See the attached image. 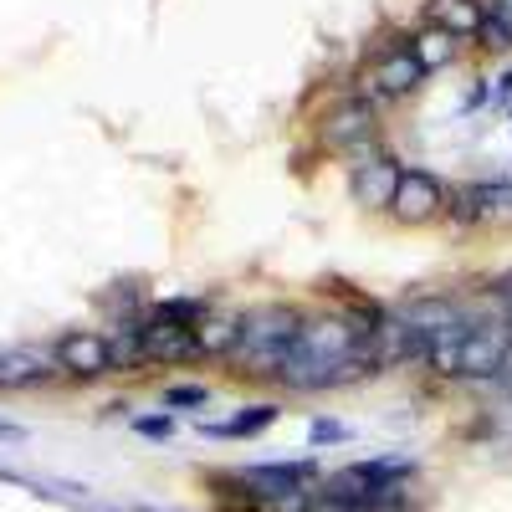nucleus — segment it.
<instances>
[{
  "instance_id": "obj_1",
  "label": "nucleus",
  "mask_w": 512,
  "mask_h": 512,
  "mask_svg": "<svg viewBox=\"0 0 512 512\" xmlns=\"http://www.w3.org/2000/svg\"><path fill=\"white\" fill-rule=\"evenodd\" d=\"M303 313L308 308L287 303V297H272V303L246 308L236 354L226 359V369L236 379H251V384H277V374L287 364V349L297 344V333H303Z\"/></svg>"
},
{
  "instance_id": "obj_2",
  "label": "nucleus",
  "mask_w": 512,
  "mask_h": 512,
  "mask_svg": "<svg viewBox=\"0 0 512 512\" xmlns=\"http://www.w3.org/2000/svg\"><path fill=\"white\" fill-rule=\"evenodd\" d=\"M308 134H313L318 154H328V159H359L384 144V108H374L364 93L344 88L308 118Z\"/></svg>"
},
{
  "instance_id": "obj_3",
  "label": "nucleus",
  "mask_w": 512,
  "mask_h": 512,
  "mask_svg": "<svg viewBox=\"0 0 512 512\" xmlns=\"http://www.w3.org/2000/svg\"><path fill=\"white\" fill-rule=\"evenodd\" d=\"M425 82H431V72L410 52V31H390L364 52V62L354 72V93H364L374 108H395V103L415 98Z\"/></svg>"
},
{
  "instance_id": "obj_4",
  "label": "nucleus",
  "mask_w": 512,
  "mask_h": 512,
  "mask_svg": "<svg viewBox=\"0 0 512 512\" xmlns=\"http://www.w3.org/2000/svg\"><path fill=\"white\" fill-rule=\"evenodd\" d=\"M395 226L405 231H420V226H441L451 216V190L441 175H431V169H420V164H405V175H400V190L390 200V210H384Z\"/></svg>"
},
{
  "instance_id": "obj_5",
  "label": "nucleus",
  "mask_w": 512,
  "mask_h": 512,
  "mask_svg": "<svg viewBox=\"0 0 512 512\" xmlns=\"http://www.w3.org/2000/svg\"><path fill=\"white\" fill-rule=\"evenodd\" d=\"M400 175H405V159H400L395 149L379 144V149L349 159L344 185H349V200H354L359 210H369V216H384V210H390V200H395V190H400Z\"/></svg>"
},
{
  "instance_id": "obj_6",
  "label": "nucleus",
  "mask_w": 512,
  "mask_h": 512,
  "mask_svg": "<svg viewBox=\"0 0 512 512\" xmlns=\"http://www.w3.org/2000/svg\"><path fill=\"white\" fill-rule=\"evenodd\" d=\"M390 313H395L410 333H420L425 344H431V338H441V333L472 328V313H466V303H461L456 292H410V297H400Z\"/></svg>"
},
{
  "instance_id": "obj_7",
  "label": "nucleus",
  "mask_w": 512,
  "mask_h": 512,
  "mask_svg": "<svg viewBox=\"0 0 512 512\" xmlns=\"http://www.w3.org/2000/svg\"><path fill=\"white\" fill-rule=\"evenodd\" d=\"M52 359H57V369L67 379H103V374H113L108 333H98V328H67L52 344Z\"/></svg>"
},
{
  "instance_id": "obj_8",
  "label": "nucleus",
  "mask_w": 512,
  "mask_h": 512,
  "mask_svg": "<svg viewBox=\"0 0 512 512\" xmlns=\"http://www.w3.org/2000/svg\"><path fill=\"white\" fill-rule=\"evenodd\" d=\"M420 21L456 36L461 47H477V36L487 26V0H420Z\"/></svg>"
},
{
  "instance_id": "obj_9",
  "label": "nucleus",
  "mask_w": 512,
  "mask_h": 512,
  "mask_svg": "<svg viewBox=\"0 0 512 512\" xmlns=\"http://www.w3.org/2000/svg\"><path fill=\"white\" fill-rule=\"evenodd\" d=\"M144 354H149V364H195L200 359V338H195V328L144 318Z\"/></svg>"
},
{
  "instance_id": "obj_10",
  "label": "nucleus",
  "mask_w": 512,
  "mask_h": 512,
  "mask_svg": "<svg viewBox=\"0 0 512 512\" xmlns=\"http://www.w3.org/2000/svg\"><path fill=\"white\" fill-rule=\"evenodd\" d=\"M282 420V405L277 400H251V405H241L231 420H200V436H221V441H251V436H262V431H272V425Z\"/></svg>"
},
{
  "instance_id": "obj_11",
  "label": "nucleus",
  "mask_w": 512,
  "mask_h": 512,
  "mask_svg": "<svg viewBox=\"0 0 512 512\" xmlns=\"http://www.w3.org/2000/svg\"><path fill=\"white\" fill-rule=\"evenodd\" d=\"M195 338H200V359H231L236 354V338H241V313H226V308H205V318L195 323Z\"/></svg>"
},
{
  "instance_id": "obj_12",
  "label": "nucleus",
  "mask_w": 512,
  "mask_h": 512,
  "mask_svg": "<svg viewBox=\"0 0 512 512\" xmlns=\"http://www.w3.org/2000/svg\"><path fill=\"white\" fill-rule=\"evenodd\" d=\"M461 195L472 200L482 226H512V180H477L461 185Z\"/></svg>"
},
{
  "instance_id": "obj_13",
  "label": "nucleus",
  "mask_w": 512,
  "mask_h": 512,
  "mask_svg": "<svg viewBox=\"0 0 512 512\" xmlns=\"http://www.w3.org/2000/svg\"><path fill=\"white\" fill-rule=\"evenodd\" d=\"M410 52L420 57V67H425V72L436 77V72H446L466 47H461L456 36H446V31H436V26H425V21H420V26H410Z\"/></svg>"
},
{
  "instance_id": "obj_14",
  "label": "nucleus",
  "mask_w": 512,
  "mask_h": 512,
  "mask_svg": "<svg viewBox=\"0 0 512 512\" xmlns=\"http://www.w3.org/2000/svg\"><path fill=\"white\" fill-rule=\"evenodd\" d=\"M57 359L36 354V349H0V390H31L52 374Z\"/></svg>"
},
{
  "instance_id": "obj_15",
  "label": "nucleus",
  "mask_w": 512,
  "mask_h": 512,
  "mask_svg": "<svg viewBox=\"0 0 512 512\" xmlns=\"http://www.w3.org/2000/svg\"><path fill=\"white\" fill-rule=\"evenodd\" d=\"M205 308L210 303H200V297H164V303L149 308V318L154 323H175V328H195L205 318Z\"/></svg>"
},
{
  "instance_id": "obj_16",
  "label": "nucleus",
  "mask_w": 512,
  "mask_h": 512,
  "mask_svg": "<svg viewBox=\"0 0 512 512\" xmlns=\"http://www.w3.org/2000/svg\"><path fill=\"white\" fill-rule=\"evenodd\" d=\"M200 405H210L205 384H169L164 390V410H200Z\"/></svg>"
},
{
  "instance_id": "obj_17",
  "label": "nucleus",
  "mask_w": 512,
  "mask_h": 512,
  "mask_svg": "<svg viewBox=\"0 0 512 512\" xmlns=\"http://www.w3.org/2000/svg\"><path fill=\"white\" fill-rule=\"evenodd\" d=\"M477 47H482L487 57H502V52H512V26H502V21L487 11V26H482V36H477Z\"/></svg>"
},
{
  "instance_id": "obj_18",
  "label": "nucleus",
  "mask_w": 512,
  "mask_h": 512,
  "mask_svg": "<svg viewBox=\"0 0 512 512\" xmlns=\"http://www.w3.org/2000/svg\"><path fill=\"white\" fill-rule=\"evenodd\" d=\"M354 431L344 420H328V415H318L313 420V431H308V446H338V441H349Z\"/></svg>"
},
{
  "instance_id": "obj_19",
  "label": "nucleus",
  "mask_w": 512,
  "mask_h": 512,
  "mask_svg": "<svg viewBox=\"0 0 512 512\" xmlns=\"http://www.w3.org/2000/svg\"><path fill=\"white\" fill-rule=\"evenodd\" d=\"M134 431H139L144 441H169V436H175V410H164V415H139Z\"/></svg>"
},
{
  "instance_id": "obj_20",
  "label": "nucleus",
  "mask_w": 512,
  "mask_h": 512,
  "mask_svg": "<svg viewBox=\"0 0 512 512\" xmlns=\"http://www.w3.org/2000/svg\"><path fill=\"white\" fill-rule=\"evenodd\" d=\"M482 103H492V77H472V88L461 98V113H477Z\"/></svg>"
},
{
  "instance_id": "obj_21",
  "label": "nucleus",
  "mask_w": 512,
  "mask_h": 512,
  "mask_svg": "<svg viewBox=\"0 0 512 512\" xmlns=\"http://www.w3.org/2000/svg\"><path fill=\"white\" fill-rule=\"evenodd\" d=\"M492 103H497V108L512 103V67H502V72L492 77Z\"/></svg>"
},
{
  "instance_id": "obj_22",
  "label": "nucleus",
  "mask_w": 512,
  "mask_h": 512,
  "mask_svg": "<svg viewBox=\"0 0 512 512\" xmlns=\"http://www.w3.org/2000/svg\"><path fill=\"white\" fill-rule=\"evenodd\" d=\"M487 11H492L502 26H512V0H487Z\"/></svg>"
},
{
  "instance_id": "obj_23",
  "label": "nucleus",
  "mask_w": 512,
  "mask_h": 512,
  "mask_svg": "<svg viewBox=\"0 0 512 512\" xmlns=\"http://www.w3.org/2000/svg\"><path fill=\"white\" fill-rule=\"evenodd\" d=\"M0 441H26V431H21L16 420H0Z\"/></svg>"
},
{
  "instance_id": "obj_24",
  "label": "nucleus",
  "mask_w": 512,
  "mask_h": 512,
  "mask_svg": "<svg viewBox=\"0 0 512 512\" xmlns=\"http://www.w3.org/2000/svg\"><path fill=\"white\" fill-rule=\"evenodd\" d=\"M149 512H154V507H149Z\"/></svg>"
}]
</instances>
